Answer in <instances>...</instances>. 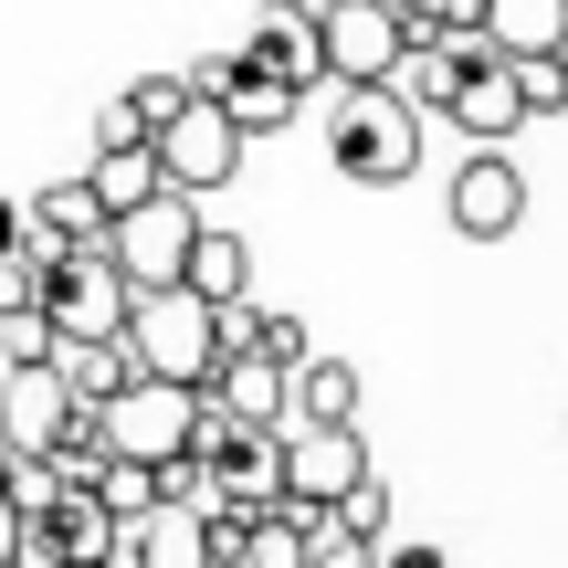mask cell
<instances>
[{
	"label": "cell",
	"instance_id": "cell-12",
	"mask_svg": "<svg viewBox=\"0 0 568 568\" xmlns=\"http://www.w3.org/2000/svg\"><path fill=\"white\" fill-rule=\"evenodd\" d=\"M284 432H358V368L305 347L284 368Z\"/></svg>",
	"mask_w": 568,
	"mask_h": 568
},
{
	"label": "cell",
	"instance_id": "cell-17",
	"mask_svg": "<svg viewBox=\"0 0 568 568\" xmlns=\"http://www.w3.org/2000/svg\"><path fill=\"white\" fill-rule=\"evenodd\" d=\"M180 284L201 305H243L253 295V243H243V232H222V222H201V232H190V253H180Z\"/></svg>",
	"mask_w": 568,
	"mask_h": 568
},
{
	"label": "cell",
	"instance_id": "cell-26",
	"mask_svg": "<svg viewBox=\"0 0 568 568\" xmlns=\"http://www.w3.org/2000/svg\"><path fill=\"white\" fill-rule=\"evenodd\" d=\"M326 527H337V537H379L389 527V485H379V474H358V485L326 506Z\"/></svg>",
	"mask_w": 568,
	"mask_h": 568
},
{
	"label": "cell",
	"instance_id": "cell-28",
	"mask_svg": "<svg viewBox=\"0 0 568 568\" xmlns=\"http://www.w3.org/2000/svg\"><path fill=\"white\" fill-rule=\"evenodd\" d=\"M32 305H42V253L21 243V253H0V326L32 316Z\"/></svg>",
	"mask_w": 568,
	"mask_h": 568
},
{
	"label": "cell",
	"instance_id": "cell-31",
	"mask_svg": "<svg viewBox=\"0 0 568 568\" xmlns=\"http://www.w3.org/2000/svg\"><path fill=\"white\" fill-rule=\"evenodd\" d=\"M95 148H148V126L126 116V95H105V116H95Z\"/></svg>",
	"mask_w": 568,
	"mask_h": 568
},
{
	"label": "cell",
	"instance_id": "cell-7",
	"mask_svg": "<svg viewBox=\"0 0 568 568\" xmlns=\"http://www.w3.org/2000/svg\"><path fill=\"white\" fill-rule=\"evenodd\" d=\"M190 232H201V211H190L180 190H159V201H138V211H116V222H105V253H116V274L138 284V295H159V284H180Z\"/></svg>",
	"mask_w": 568,
	"mask_h": 568
},
{
	"label": "cell",
	"instance_id": "cell-14",
	"mask_svg": "<svg viewBox=\"0 0 568 568\" xmlns=\"http://www.w3.org/2000/svg\"><path fill=\"white\" fill-rule=\"evenodd\" d=\"M443 126H464L474 148H506L516 126H527V105H516V84H506V53H474V63H464V84H453Z\"/></svg>",
	"mask_w": 568,
	"mask_h": 568
},
{
	"label": "cell",
	"instance_id": "cell-19",
	"mask_svg": "<svg viewBox=\"0 0 568 568\" xmlns=\"http://www.w3.org/2000/svg\"><path fill=\"white\" fill-rule=\"evenodd\" d=\"M126 568H211V537L190 506H148L126 516Z\"/></svg>",
	"mask_w": 568,
	"mask_h": 568
},
{
	"label": "cell",
	"instance_id": "cell-20",
	"mask_svg": "<svg viewBox=\"0 0 568 568\" xmlns=\"http://www.w3.org/2000/svg\"><path fill=\"white\" fill-rule=\"evenodd\" d=\"M63 389H74V410H105L126 379H138V358H126V337H84V347H53Z\"/></svg>",
	"mask_w": 568,
	"mask_h": 568
},
{
	"label": "cell",
	"instance_id": "cell-18",
	"mask_svg": "<svg viewBox=\"0 0 568 568\" xmlns=\"http://www.w3.org/2000/svg\"><path fill=\"white\" fill-rule=\"evenodd\" d=\"M32 253H84V243H105V211H95V190L84 180H53V190H32Z\"/></svg>",
	"mask_w": 568,
	"mask_h": 568
},
{
	"label": "cell",
	"instance_id": "cell-32",
	"mask_svg": "<svg viewBox=\"0 0 568 568\" xmlns=\"http://www.w3.org/2000/svg\"><path fill=\"white\" fill-rule=\"evenodd\" d=\"M21 243H32V211H21V201H0V253H21Z\"/></svg>",
	"mask_w": 568,
	"mask_h": 568
},
{
	"label": "cell",
	"instance_id": "cell-5",
	"mask_svg": "<svg viewBox=\"0 0 568 568\" xmlns=\"http://www.w3.org/2000/svg\"><path fill=\"white\" fill-rule=\"evenodd\" d=\"M148 159H159V180L180 190V201H211V190H232V169H243V126H232L211 95H190L180 116L148 138Z\"/></svg>",
	"mask_w": 568,
	"mask_h": 568
},
{
	"label": "cell",
	"instance_id": "cell-21",
	"mask_svg": "<svg viewBox=\"0 0 568 568\" xmlns=\"http://www.w3.org/2000/svg\"><path fill=\"white\" fill-rule=\"evenodd\" d=\"M558 21H568V0H485L474 32H485V53H548Z\"/></svg>",
	"mask_w": 568,
	"mask_h": 568
},
{
	"label": "cell",
	"instance_id": "cell-35",
	"mask_svg": "<svg viewBox=\"0 0 568 568\" xmlns=\"http://www.w3.org/2000/svg\"><path fill=\"white\" fill-rule=\"evenodd\" d=\"M284 11H326V0H284Z\"/></svg>",
	"mask_w": 568,
	"mask_h": 568
},
{
	"label": "cell",
	"instance_id": "cell-34",
	"mask_svg": "<svg viewBox=\"0 0 568 568\" xmlns=\"http://www.w3.org/2000/svg\"><path fill=\"white\" fill-rule=\"evenodd\" d=\"M548 53H558V63H568V21H558V42H548Z\"/></svg>",
	"mask_w": 568,
	"mask_h": 568
},
{
	"label": "cell",
	"instance_id": "cell-13",
	"mask_svg": "<svg viewBox=\"0 0 568 568\" xmlns=\"http://www.w3.org/2000/svg\"><path fill=\"white\" fill-rule=\"evenodd\" d=\"M243 63H253L264 84H284V95H316V84H326V63H316V11H284V0H274V11L253 21Z\"/></svg>",
	"mask_w": 568,
	"mask_h": 568
},
{
	"label": "cell",
	"instance_id": "cell-30",
	"mask_svg": "<svg viewBox=\"0 0 568 568\" xmlns=\"http://www.w3.org/2000/svg\"><path fill=\"white\" fill-rule=\"evenodd\" d=\"M0 337H11V368H32V358H53V326H42V305H32V316H11V326H0Z\"/></svg>",
	"mask_w": 568,
	"mask_h": 568
},
{
	"label": "cell",
	"instance_id": "cell-24",
	"mask_svg": "<svg viewBox=\"0 0 568 568\" xmlns=\"http://www.w3.org/2000/svg\"><path fill=\"white\" fill-rule=\"evenodd\" d=\"M506 84H516L527 116H558V105H568V63L558 53H506Z\"/></svg>",
	"mask_w": 568,
	"mask_h": 568
},
{
	"label": "cell",
	"instance_id": "cell-23",
	"mask_svg": "<svg viewBox=\"0 0 568 568\" xmlns=\"http://www.w3.org/2000/svg\"><path fill=\"white\" fill-rule=\"evenodd\" d=\"M305 537H316V516L264 506V516H243V558L232 568H305Z\"/></svg>",
	"mask_w": 568,
	"mask_h": 568
},
{
	"label": "cell",
	"instance_id": "cell-33",
	"mask_svg": "<svg viewBox=\"0 0 568 568\" xmlns=\"http://www.w3.org/2000/svg\"><path fill=\"white\" fill-rule=\"evenodd\" d=\"M379 568H443V548H379Z\"/></svg>",
	"mask_w": 568,
	"mask_h": 568
},
{
	"label": "cell",
	"instance_id": "cell-15",
	"mask_svg": "<svg viewBox=\"0 0 568 568\" xmlns=\"http://www.w3.org/2000/svg\"><path fill=\"white\" fill-rule=\"evenodd\" d=\"M222 422H243V432H284V368L274 358H243V347H222V368H211V389H201Z\"/></svg>",
	"mask_w": 568,
	"mask_h": 568
},
{
	"label": "cell",
	"instance_id": "cell-16",
	"mask_svg": "<svg viewBox=\"0 0 568 568\" xmlns=\"http://www.w3.org/2000/svg\"><path fill=\"white\" fill-rule=\"evenodd\" d=\"M42 537H53V568H126V527L95 495H53L42 506Z\"/></svg>",
	"mask_w": 568,
	"mask_h": 568
},
{
	"label": "cell",
	"instance_id": "cell-8",
	"mask_svg": "<svg viewBox=\"0 0 568 568\" xmlns=\"http://www.w3.org/2000/svg\"><path fill=\"white\" fill-rule=\"evenodd\" d=\"M443 222L464 232V243H506V232H527V169H516L506 148H474V159L453 169V190H443Z\"/></svg>",
	"mask_w": 568,
	"mask_h": 568
},
{
	"label": "cell",
	"instance_id": "cell-27",
	"mask_svg": "<svg viewBox=\"0 0 568 568\" xmlns=\"http://www.w3.org/2000/svg\"><path fill=\"white\" fill-rule=\"evenodd\" d=\"M180 105H190V74H138V84H126V116H138L148 138H159V126L180 116Z\"/></svg>",
	"mask_w": 568,
	"mask_h": 568
},
{
	"label": "cell",
	"instance_id": "cell-11",
	"mask_svg": "<svg viewBox=\"0 0 568 568\" xmlns=\"http://www.w3.org/2000/svg\"><path fill=\"white\" fill-rule=\"evenodd\" d=\"M63 422H74V389H63L53 358H32V368L0 379V453H53Z\"/></svg>",
	"mask_w": 568,
	"mask_h": 568
},
{
	"label": "cell",
	"instance_id": "cell-4",
	"mask_svg": "<svg viewBox=\"0 0 568 568\" xmlns=\"http://www.w3.org/2000/svg\"><path fill=\"white\" fill-rule=\"evenodd\" d=\"M95 432H105L116 464H180V453L201 443V389H180V379H126L116 400L95 410Z\"/></svg>",
	"mask_w": 568,
	"mask_h": 568
},
{
	"label": "cell",
	"instance_id": "cell-22",
	"mask_svg": "<svg viewBox=\"0 0 568 568\" xmlns=\"http://www.w3.org/2000/svg\"><path fill=\"white\" fill-rule=\"evenodd\" d=\"M84 190H95V211L105 222H116V211H138V201H159V159H148V148H95V169H84Z\"/></svg>",
	"mask_w": 568,
	"mask_h": 568
},
{
	"label": "cell",
	"instance_id": "cell-2",
	"mask_svg": "<svg viewBox=\"0 0 568 568\" xmlns=\"http://www.w3.org/2000/svg\"><path fill=\"white\" fill-rule=\"evenodd\" d=\"M326 159L358 190H400L422 169V116H410L389 84H337V116H326Z\"/></svg>",
	"mask_w": 568,
	"mask_h": 568
},
{
	"label": "cell",
	"instance_id": "cell-36",
	"mask_svg": "<svg viewBox=\"0 0 568 568\" xmlns=\"http://www.w3.org/2000/svg\"><path fill=\"white\" fill-rule=\"evenodd\" d=\"M0 485H11V453H0Z\"/></svg>",
	"mask_w": 568,
	"mask_h": 568
},
{
	"label": "cell",
	"instance_id": "cell-10",
	"mask_svg": "<svg viewBox=\"0 0 568 568\" xmlns=\"http://www.w3.org/2000/svg\"><path fill=\"white\" fill-rule=\"evenodd\" d=\"M358 474H368L358 432H284V506L295 516H326Z\"/></svg>",
	"mask_w": 568,
	"mask_h": 568
},
{
	"label": "cell",
	"instance_id": "cell-6",
	"mask_svg": "<svg viewBox=\"0 0 568 568\" xmlns=\"http://www.w3.org/2000/svg\"><path fill=\"white\" fill-rule=\"evenodd\" d=\"M400 53H410V32H400L389 0H326V11H316L326 84H389V63H400Z\"/></svg>",
	"mask_w": 568,
	"mask_h": 568
},
{
	"label": "cell",
	"instance_id": "cell-1",
	"mask_svg": "<svg viewBox=\"0 0 568 568\" xmlns=\"http://www.w3.org/2000/svg\"><path fill=\"white\" fill-rule=\"evenodd\" d=\"M126 358H138V379H180V389H211V368H222V305H201L190 284H159V295L126 305Z\"/></svg>",
	"mask_w": 568,
	"mask_h": 568
},
{
	"label": "cell",
	"instance_id": "cell-25",
	"mask_svg": "<svg viewBox=\"0 0 568 568\" xmlns=\"http://www.w3.org/2000/svg\"><path fill=\"white\" fill-rule=\"evenodd\" d=\"M95 506L116 516V527H126V516H148V506H159V464H116V453H105V474H95Z\"/></svg>",
	"mask_w": 568,
	"mask_h": 568
},
{
	"label": "cell",
	"instance_id": "cell-29",
	"mask_svg": "<svg viewBox=\"0 0 568 568\" xmlns=\"http://www.w3.org/2000/svg\"><path fill=\"white\" fill-rule=\"evenodd\" d=\"M305 568H379V537H337L316 516V537H305Z\"/></svg>",
	"mask_w": 568,
	"mask_h": 568
},
{
	"label": "cell",
	"instance_id": "cell-3",
	"mask_svg": "<svg viewBox=\"0 0 568 568\" xmlns=\"http://www.w3.org/2000/svg\"><path fill=\"white\" fill-rule=\"evenodd\" d=\"M126 305H138V284L116 274V253H105V243H84V253H42V326H53L63 347L116 337Z\"/></svg>",
	"mask_w": 568,
	"mask_h": 568
},
{
	"label": "cell",
	"instance_id": "cell-9",
	"mask_svg": "<svg viewBox=\"0 0 568 568\" xmlns=\"http://www.w3.org/2000/svg\"><path fill=\"white\" fill-rule=\"evenodd\" d=\"M190 95H211V105H222V116L243 126V148H253V138H284V126H295V105H305V95H284V84H264L243 53L190 63Z\"/></svg>",
	"mask_w": 568,
	"mask_h": 568
}]
</instances>
